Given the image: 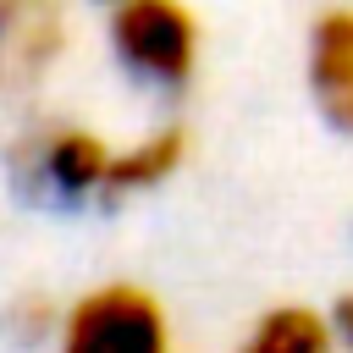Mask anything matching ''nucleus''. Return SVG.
I'll return each instance as SVG.
<instances>
[{"instance_id": "8", "label": "nucleus", "mask_w": 353, "mask_h": 353, "mask_svg": "<svg viewBox=\"0 0 353 353\" xmlns=\"http://www.w3.org/2000/svg\"><path fill=\"white\" fill-rule=\"evenodd\" d=\"M331 325H336V336L353 347V292H347V298H336V309H331Z\"/></svg>"}, {"instance_id": "7", "label": "nucleus", "mask_w": 353, "mask_h": 353, "mask_svg": "<svg viewBox=\"0 0 353 353\" xmlns=\"http://www.w3.org/2000/svg\"><path fill=\"white\" fill-rule=\"evenodd\" d=\"M182 154H188V132H182V127H154V132L138 138L132 149H116L110 193H105V199H127V193H149V188H160L165 176H176Z\"/></svg>"}, {"instance_id": "5", "label": "nucleus", "mask_w": 353, "mask_h": 353, "mask_svg": "<svg viewBox=\"0 0 353 353\" xmlns=\"http://www.w3.org/2000/svg\"><path fill=\"white\" fill-rule=\"evenodd\" d=\"M309 94L320 116L353 132V6H331L309 28Z\"/></svg>"}, {"instance_id": "6", "label": "nucleus", "mask_w": 353, "mask_h": 353, "mask_svg": "<svg viewBox=\"0 0 353 353\" xmlns=\"http://www.w3.org/2000/svg\"><path fill=\"white\" fill-rule=\"evenodd\" d=\"M336 325L331 314L309 309V303H281V309H265L248 336L237 342V353H336Z\"/></svg>"}, {"instance_id": "9", "label": "nucleus", "mask_w": 353, "mask_h": 353, "mask_svg": "<svg viewBox=\"0 0 353 353\" xmlns=\"http://www.w3.org/2000/svg\"><path fill=\"white\" fill-rule=\"evenodd\" d=\"M110 6H121V0H110Z\"/></svg>"}, {"instance_id": "3", "label": "nucleus", "mask_w": 353, "mask_h": 353, "mask_svg": "<svg viewBox=\"0 0 353 353\" xmlns=\"http://www.w3.org/2000/svg\"><path fill=\"white\" fill-rule=\"evenodd\" d=\"M22 176L39 188V193H55V199H94V193H110V165H116V149L94 132V127H44L22 143L17 154Z\"/></svg>"}, {"instance_id": "4", "label": "nucleus", "mask_w": 353, "mask_h": 353, "mask_svg": "<svg viewBox=\"0 0 353 353\" xmlns=\"http://www.w3.org/2000/svg\"><path fill=\"white\" fill-rule=\"evenodd\" d=\"M66 50V0H0V99L33 94Z\"/></svg>"}, {"instance_id": "1", "label": "nucleus", "mask_w": 353, "mask_h": 353, "mask_svg": "<svg viewBox=\"0 0 353 353\" xmlns=\"http://www.w3.org/2000/svg\"><path fill=\"white\" fill-rule=\"evenodd\" d=\"M110 50L132 77L182 88L199 66V22L182 0H121L110 11Z\"/></svg>"}, {"instance_id": "2", "label": "nucleus", "mask_w": 353, "mask_h": 353, "mask_svg": "<svg viewBox=\"0 0 353 353\" xmlns=\"http://www.w3.org/2000/svg\"><path fill=\"white\" fill-rule=\"evenodd\" d=\"M55 353H171L165 309L132 281H105L66 309Z\"/></svg>"}]
</instances>
